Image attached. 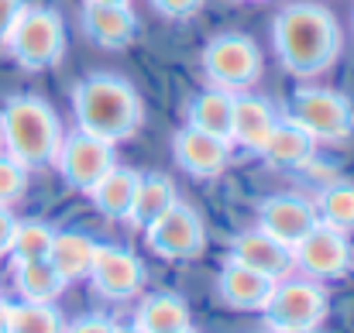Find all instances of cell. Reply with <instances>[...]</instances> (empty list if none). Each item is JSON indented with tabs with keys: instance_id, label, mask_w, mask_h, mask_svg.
Returning <instances> with one entry per match:
<instances>
[{
	"instance_id": "2",
	"label": "cell",
	"mask_w": 354,
	"mask_h": 333,
	"mask_svg": "<svg viewBox=\"0 0 354 333\" xmlns=\"http://www.w3.org/2000/svg\"><path fill=\"white\" fill-rule=\"evenodd\" d=\"M73 113L80 131L97 134L111 144L138 134L145 107L138 90L118 73H90L73 86Z\"/></svg>"
},
{
	"instance_id": "5",
	"label": "cell",
	"mask_w": 354,
	"mask_h": 333,
	"mask_svg": "<svg viewBox=\"0 0 354 333\" xmlns=\"http://www.w3.org/2000/svg\"><path fill=\"white\" fill-rule=\"evenodd\" d=\"M327 313H330V296H327L324 282L289 275V278H279L272 285V296L261 310V320H265L268 333L310 330V327H324Z\"/></svg>"
},
{
	"instance_id": "33",
	"label": "cell",
	"mask_w": 354,
	"mask_h": 333,
	"mask_svg": "<svg viewBox=\"0 0 354 333\" xmlns=\"http://www.w3.org/2000/svg\"><path fill=\"white\" fill-rule=\"evenodd\" d=\"M0 333H10V303L0 299Z\"/></svg>"
},
{
	"instance_id": "25",
	"label": "cell",
	"mask_w": 354,
	"mask_h": 333,
	"mask_svg": "<svg viewBox=\"0 0 354 333\" xmlns=\"http://www.w3.org/2000/svg\"><path fill=\"white\" fill-rule=\"evenodd\" d=\"M52 237H55V227H52V223H45V220H17L14 237H10V247H7L10 265H21V261H41V258H48V251H52Z\"/></svg>"
},
{
	"instance_id": "12",
	"label": "cell",
	"mask_w": 354,
	"mask_h": 333,
	"mask_svg": "<svg viewBox=\"0 0 354 333\" xmlns=\"http://www.w3.org/2000/svg\"><path fill=\"white\" fill-rule=\"evenodd\" d=\"M231 151H234L231 141L203 134L189 124L183 131H176V137H172V158L193 179H217L231 165Z\"/></svg>"
},
{
	"instance_id": "23",
	"label": "cell",
	"mask_w": 354,
	"mask_h": 333,
	"mask_svg": "<svg viewBox=\"0 0 354 333\" xmlns=\"http://www.w3.org/2000/svg\"><path fill=\"white\" fill-rule=\"evenodd\" d=\"M231 107H234V93H224L217 86H207L200 90L189 107H186V124L203 131V134H214V137H224L231 141Z\"/></svg>"
},
{
	"instance_id": "18",
	"label": "cell",
	"mask_w": 354,
	"mask_h": 333,
	"mask_svg": "<svg viewBox=\"0 0 354 333\" xmlns=\"http://www.w3.org/2000/svg\"><path fill=\"white\" fill-rule=\"evenodd\" d=\"M258 155L272 169H303V165L313 162L317 141L299 124H292L289 117H279V124L272 127V134H268V141H265V148Z\"/></svg>"
},
{
	"instance_id": "19",
	"label": "cell",
	"mask_w": 354,
	"mask_h": 333,
	"mask_svg": "<svg viewBox=\"0 0 354 333\" xmlns=\"http://www.w3.org/2000/svg\"><path fill=\"white\" fill-rule=\"evenodd\" d=\"M93 254H97V240H93L86 230H55L48 261H52V268L62 275V282L73 285V282H83V278L90 275Z\"/></svg>"
},
{
	"instance_id": "30",
	"label": "cell",
	"mask_w": 354,
	"mask_h": 333,
	"mask_svg": "<svg viewBox=\"0 0 354 333\" xmlns=\"http://www.w3.org/2000/svg\"><path fill=\"white\" fill-rule=\"evenodd\" d=\"M114 320H107L104 313H86L73 323H66V333H111Z\"/></svg>"
},
{
	"instance_id": "32",
	"label": "cell",
	"mask_w": 354,
	"mask_h": 333,
	"mask_svg": "<svg viewBox=\"0 0 354 333\" xmlns=\"http://www.w3.org/2000/svg\"><path fill=\"white\" fill-rule=\"evenodd\" d=\"M14 227H17V217L10 213V207H0V258H7V247H10Z\"/></svg>"
},
{
	"instance_id": "3",
	"label": "cell",
	"mask_w": 354,
	"mask_h": 333,
	"mask_svg": "<svg viewBox=\"0 0 354 333\" xmlns=\"http://www.w3.org/2000/svg\"><path fill=\"white\" fill-rule=\"evenodd\" d=\"M62 144V124L41 97L21 93L10 97L0 111V148L21 162L28 172L45 169L55 162V151Z\"/></svg>"
},
{
	"instance_id": "21",
	"label": "cell",
	"mask_w": 354,
	"mask_h": 333,
	"mask_svg": "<svg viewBox=\"0 0 354 333\" xmlns=\"http://www.w3.org/2000/svg\"><path fill=\"white\" fill-rule=\"evenodd\" d=\"M138 182H141V172H138V169L114 165L86 196L93 200V207H97L104 217H111V220H127V213H131V207H134Z\"/></svg>"
},
{
	"instance_id": "20",
	"label": "cell",
	"mask_w": 354,
	"mask_h": 333,
	"mask_svg": "<svg viewBox=\"0 0 354 333\" xmlns=\"http://www.w3.org/2000/svg\"><path fill=\"white\" fill-rule=\"evenodd\" d=\"M176 203H179V189H176V182L169 175H162V172H141V182H138L134 207L127 213V223L134 230H145L158 217H165Z\"/></svg>"
},
{
	"instance_id": "29",
	"label": "cell",
	"mask_w": 354,
	"mask_h": 333,
	"mask_svg": "<svg viewBox=\"0 0 354 333\" xmlns=\"http://www.w3.org/2000/svg\"><path fill=\"white\" fill-rule=\"evenodd\" d=\"M158 14L172 17V21H189L193 14H200L203 0H151Z\"/></svg>"
},
{
	"instance_id": "11",
	"label": "cell",
	"mask_w": 354,
	"mask_h": 333,
	"mask_svg": "<svg viewBox=\"0 0 354 333\" xmlns=\"http://www.w3.org/2000/svg\"><path fill=\"white\" fill-rule=\"evenodd\" d=\"M90 285L100 299H111V303H127L134 299L141 289H145V261L120 247V244H97V254H93V268H90Z\"/></svg>"
},
{
	"instance_id": "37",
	"label": "cell",
	"mask_w": 354,
	"mask_h": 333,
	"mask_svg": "<svg viewBox=\"0 0 354 333\" xmlns=\"http://www.w3.org/2000/svg\"><path fill=\"white\" fill-rule=\"evenodd\" d=\"M176 333H200V330H193V327H186V330H176Z\"/></svg>"
},
{
	"instance_id": "14",
	"label": "cell",
	"mask_w": 354,
	"mask_h": 333,
	"mask_svg": "<svg viewBox=\"0 0 354 333\" xmlns=\"http://www.w3.org/2000/svg\"><path fill=\"white\" fill-rule=\"evenodd\" d=\"M313 227H317V207L306 196L279 193V196H268L258 203V230L272 234L286 247L299 244Z\"/></svg>"
},
{
	"instance_id": "8",
	"label": "cell",
	"mask_w": 354,
	"mask_h": 333,
	"mask_svg": "<svg viewBox=\"0 0 354 333\" xmlns=\"http://www.w3.org/2000/svg\"><path fill=\"white\" fill-rule=\"evenodd\" d=\"M52 165L66 179V186H73L80 193H90L118 165V144L76 127L73 134H62V144H59Z\"/></svg>"
},
{
	"instance_id": "15",
	"label": "cell",
	"mask_w": 354,
	"mask_h": 333,
	"mask_svg": "<svg viewBox=\"0 0 354 333\" xmlns=\"http://www.w3.org/2000/svg\"><path fill=\"white\" fill-rule=\"evenodd\" d=\"M279 124L275 104L258 97V93H234V107H231V144H241L244 151H261L272 127Z\"/></svg>"
},
{
	"instance_id": "22",
	"label": "cell",
	"mask_w": 354,
	"mask_h": 333,
	"mask_svg": "<svg viewBox=\"0 0 354 333\" xmlns=\"http://www.w3.org/2000/svg\"><path fill=\"white\" fill-rule=\"evenodd\" d=\"M134 323L145 333H176L189 327V303L176 292H148L138 310Z\"/></svg>"
},
{
	"instance_id": "35",
	"label": "cell",
	"mask_w": 354,
	"mask_h": 333,
	"mask_svg": "<svg viewBox=\"0 0 354 333\" xmlns=\"http://www.w3.org/2000/svg\"><path fill=\"white\" fill-rule=\"evenodd\" d=\"M86 3H131V0H86Z\"/></svg>"
},
{
	"instance_id": "1",
	"label": "cell",
	"mask_w": 354,
	"mask_h": 333,
	"mask_svg": "<svg viewBox=\"0 0 354 333\" xmlns=\"http://www.w3.org/2000/svg\"><path fill=\"white\" fill-rule=\"evenodd\" d=\"M272 45H275V55L289 76L313 79L337 62L341 24L327 7H320L313 0H296L275 14Z\"/></svg>"
},
{
	"instance_id": "28",
	"label": "cell",
	"mask_w": 354,
	"mask_h": 333,
	"mask_svg": "<svg viewBox=\"0 0 354 333\" xmlns=\"http://www.w3.org/2000/svg\"><path fill=\"white\" fill-rule=\"evenodd\" d=\"M28 189V169L0 151V207H14Z\"/></svg>"
},
{
	"instance_id": "31",
	"label": "cell",
	"mask_w": 354,
	"mask_h": 333,
	"mask_svg": "<svg viewBox=\"0 0 354 333\" xmlns=\"http://www.w3.org/2000/svg\"><path fill=\"white\" fill-rule=\"evenodd\" d=\"M21 7H24V0H0V45H3V38H7L10 24L17 21Z\"/></svg>"
},
{
	"instance_id": "36",
	"label": "cell",
	"mask_w": 354,
	"mask_h": 333,
	"mask_svg": "<svg viewBox=\"0 0 354 333\" xmlns=\"http://www.w3.org/2000/svg\"><path fill=\"white\" fill-rule=\"evenodd\" d=\"M282 333H324L320 327H310V330H282Z\"/></svg>"
},
{
	"instance_id": "27",
	"label": "cell",
	"mask_w": 354,
	"mask_h": 333,
	"mask_svg": "<svg viewBox=\"0 0 354 333\" xmlns=\"http://www.w3.org/2000/svg\"><path fill=\"white\" fill-rule=\"evenodd\" d=\"M10 333H66L55 303H10Z\"/></svg>"
},
{
	"instance_id": "16",
	"label": "cell",
	"mask_w": 354,
	"mask_h": 333,
	"mask_svg": "<svg viewBox=\"0 0 354 333\" xmlns=\"http://www.w3.org/2000/svg\"><path fill=\"white\" fill-rule=\"evenodd\" d=\"M272 278L237 265V261H224V268L217 272V296L227 310L234 313H261L268 296H272Z\"/></svg>"
},
{
	"instance_id": "9",
	"label": "cell",
	"mask_w": 354,
	"mask_h": 333,
	"mask_svg": "<svg viewBox=\"0 0 354 333\" xmlns=\"http://www.w3.org/2000/svg\"><path fill=\"white\" fill-rule=\"evenodd\" d=\"M292 268H296V275L313 278V282L344 278L354 268L351 234H341V230L317 220V227L299 244H292Z\"/></svg>"
},
{
	"instance_id": "6",
	"label": "cell",
	"mask_w": 354,
	"mask_h": 333,
	"mask_svg": "<svg viewBox=\"0 0 354 333\" xmlns=\"http://www.w3.org/2000/svg\"><path fill=\"white\" fill-rule=\"evenodd\" d=\"M203 76L224 93H248L261 79V48L254 38L224 31L203 48Z\"/></svg>"
},
{
	"instance_id": "26",
	"label": "cell",
	"mask_w": 354,
	"mask_h": 333,
	"mask_svg": "<svg viewBox=\"0 0 354 333\" xmlns=\"http://www.w3.org/2000/svg\"><path fill=\"white\" fill-rule=\"evenodd\" d=\"M317 207V220L341 230V234H354V182H330L320 189Z\"/></svg>"
},
{
	"instance_id": "24",
	"label": "cell",
	"mask_w": 354,
	"mask_h": 333,
	"mask_svg": "<svg viewBox=\"0 0 354 333\" xmlns=\"http://www.w3.org/2000/svg\"><path fill=\"white\" fill-rule=\"evenodd\" d=\"M14 289H17L21 303H55L66 292V282L52 268V261L41 258V261L14 265Z\"/></svg>"
},
{
	"instance_id": "17",
	"label": "cell",
	"mask_w": 354,
	"mask_h": 333,
	"mask_svg": "<svg viewBox=\"0 0 354 333\" xmlns=\"http://www.w3.org/2000/svg\"><path fill=\"white\" fill-rule=\"evenodd\" d=\"M83 31L90 35L93 45L120 52L134 41L138 17L131 3H86L83 7Z\"/></svg>"
},
{
	"instance_id": "10",
	"label": "cell",
	"mask_w": 354,
	"mask_h": 333,
	"mask_svg": "<svg viewBox=\"0 0 354 333\" xmlns=\"http://www.w3.org/2000/svg\"><path fill=\"white\" fill-rule=\"evenodd\" d=\"M145 244L155 258H165V261H193L203 254L207 247V227L203 217L186 207V203H176L165 217L145 227Z\"/></svg>"
},
{
	"instance_id": "4",
	"label": "cell",
	"mask_w": 354,
	"mask_h": 333,
	"mask_svg": "<svg viewBox=\"0 0 354 333\" xmlns=\"http://www.w3.org/2000/svg\"><path fill=\"white\" fill-rule=\"evenodd\" d=\"M3 48L10 52V59L28 69V73H41L62 62L66 55V21L55 7L45 3H24L17 21L10 24Z\"/></svg>"
},
{
	"instance_id": "13",
	"label": "cell",
	"mask_w": 354,
	"mask_h": 333,
	"mask_svg": "<svg viewBox=\"0 0 354 333\" xmlns=\"http://www.w3.org/2000/svg\"><path fill=\"white\" fill-rule=\"evenodd\" d=\"M227 258L237 261V265H244V268H251V272H258V275H265V278H272V282L296 275V268H292V247H286L282 240H275L272 234H265L258 227L241 230V234L231 237Z\"/></svg>"
},
{
	"instance_id": "34",
	"label": "cell",
	"mask_w": 354,
	"mask_h": 333,
	"mask_svg": "<svg viewBox=\"0 0 354 333\" xmlns=\"http://www.w3.org/2000/svg\"><path fill=\"white\" fill-rule=\"evenodd\" d=\"M111 333H145V330H141L134 320H127V323H114V327H111Z\"/></svg>"
},
{
	"instance_id": "7",
	"label": "cell",
	"mask_w": 354,
	"mask_h": 333,
	"mask_svg": "<svg viewBox=\"0 0 354 333\" xmlns=\"http://www.w3.org/2000/svg\"><path fill=\"white\" fill-rule=\"evenodd\" d=\"M289 120L299 124L317 144H341L354 134V104L324 86H303L289 100Z\"/></svg>"
}]
</instances>
